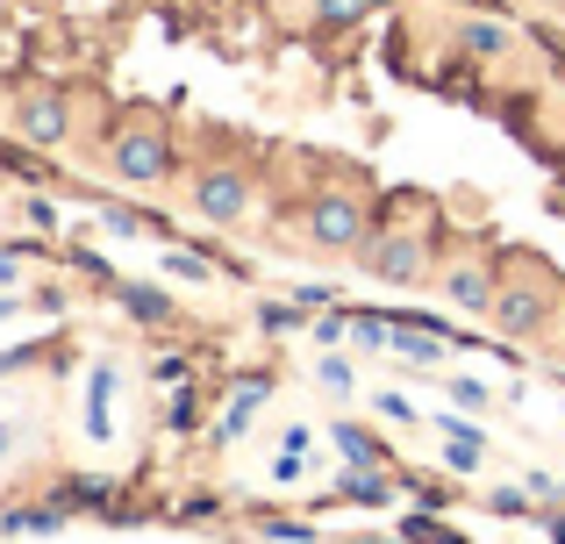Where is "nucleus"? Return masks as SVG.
<instances>
[{
	"label": "nucleus",
	"instance_id": "f257e3e1",
	"mask_svg": "<svg viewBox=\"0 0 565 544\" xmlns=\"http://www.w3.org/2000/svg\"><path fill=\"white\" fill-rule=\"evenodd\" d=\"M308 230H316V244H330V252H351V244L365 237V209L351 194H322L316 215H308Z\"/></svg>",
	"mask_w": 565,
	"mask_h": 544
},
{
	"label": "nucleus",
	"instance_id": "f03ea898",
	"mask_svg": "<svg viewBox=\"0 0 565 544\" xmlns=\"http://www.w3.org/2000/svg\"><path fill=\"white\" fill-rule=\"evenodd\" d=\"M115 172L122 180H158L166 172V137L158 129H122L115 137Z\"/></svg>",
	"mask_w": 565,
	"mask_h": 544
},
{
	"label": "nucleus",
	"instance_id": "7ed1b4c3",
	"mask_svg": "<svg viewBox=\"0 0 565 544\" xmlns=\"http://www.w3.org/2000/svg\"><path fill=\"white\" fill-rule=\"evenodd\" d=\"M193 209H201L207 223H236V215H244V180H236V172H207V180L193 186Z\"/></svg>",
	"mask_w": 565,
	"mask_h": 544
},
{
	"label": "nucleus",
	"instance_id": "20e7f679",
	"mask_svg": "<svg viewBox=\"0 0 565 544\" xmlns=\"http://www.w3.org/2000/svg\"><path fill=\"white\" fill-rule=\"evenodd\" d=\"M86 437L115 445V365H94V380H86Z\"/></svg>",
	"mask_w": 565,
	"mask_h": 544
},
{
	"label": "nucleus",
	"instance_id": "39448f33",
	"mask_svg": "<svg viewBox=\"0 0 565 544\" xmlns=\"http://www.w3.org/2000/svg\"><path fill=\"white\" fill-rule=\"evenodd\" d=\"M365 273H380V279H415L423 273V258H415V244L408 237H380V244H365Z\"/></svg>",
	"mask_w": 565,
	"mask_h": 544
},
{
	"label": "nucleus",
	"instance_id": "423d86ee",
	"mask_svg": "<svg viewBox=\"0 0 565 544\" xmlns=\"http://www.w3.org/2000/svg\"><path fill=\"white\" fill-rule=\"evenodd\" d=\"M22 137L29 143H57L65 137V100H29L22 108Z\"/></svg>",
	"mask_w": 565,
	"mask_h": 544
},
{
	"label": "nucleus",
	"instance_id": "0eeeda50",
	"mask_svg": "<svg viewBox=\"0 0 565 544\" xmlns=\"http://www.w3.org/2000/svg\"><path fill=\"white\" fill-rule=\"evenodd\" d=\"M444 287H451V301H458V308H494V279H487L480 266H458L451 279H444Z\"/></svg>",
	"mask_w": 565,
	"mask_h": 544
},
{
	"label": "nucleus",
	"instance_id": "6e6552de",
	"mask_svg": "<svg viewBox=\"0 0 565 544\" xmlns=\"http://www.w3.org/2000/svg\"><path fill=\"white\" fill-rule=\"evenodd\" d=\"M265 394H273V387H265V380H250V387H244V394L230 402V416H222V437H230V445H236V437L250 430V416L265 408Z\"/></svg>",
	"mask_w": 565,
	"mask_h": 544
},
{
	"label": "nucleus",
	"instance_id": "1a4fd4ad",
	"mask_svg": "<svg viewBox=\"0 0 565 544\" xmlns=\"http://www.w3.org/2000/svg\"><path fill=\"white\" fill-rule=\"evenodd\" d=\"M122 308H129L137 322H166V316H172V301H166L158 287H143V279H122Z\"/></svg>",
	"mask_w": 565,
	"mask_h": 544
},
{
	"label": "nucleus",
	"instance_id": "9d476101",
	"mask_svg": "<svg viewBox=\"0 0 565 544\" xmlns=\"http://www.w3.org/2000/svg\"><path fill=\"white\" fill-rule=\"evenodd\" d=\"M330 445L344 451V466H373V459H380V445L359 430V423H330Z\"/></svg>",
	"mask_w": 565,
	"mask_h": 544
},
{
	"label": "nucleus",
	"instance_id": "9b49d317",
	"mask_svg": "<svg viewBox=\"0 0 565 544\" xmlns=\"http://www.w3.org/2000/svg\"><path fill=\"white\" fill-rule=\"evenodd\" d=\"M494 322H501V330H530V322H537V301H530V294H501V301H494Z\"/></svg>",
	"mask_w": 565,
	"mask_h": 544
},
{
	"label": "nucleus",
	"instance_id": "f8f14e48",
	"mask_svg": "<svg viewBox=\"0 0 565 544\" xmlns=\"http://www.w3.org/2000/svg\"><path fill=\"white\" fill-rule=\"evenodd\" d=\"M394 351H401V359H415V365H437V359H444V337H423V330H394Z\"/></svg>",
	"mask_w": 565,
	"mask_h": 544
},
{
	"label": "nucleus",
	"instance_id": "ddd939ff",
	"mask_svg": "<svg viewBox=\"0 0 565 544\" xmlns=\"http://www.w3.org/2000/svg\"><path fill=\"white\" fill-rule=\"evenodd\" d=\"M316 380H322L330 394H351V387H359V380H351V359H322V365H316Z\"/></svg>",
	"mask_w": 565,
	"mask_h": 544
},
{
	"label": "nucleus",
	"instance_id": "4468645a",
	"mask_svg": "<svg viewBox=\"0 0 565 544\" xmlns=\"http://www.w3.org/2000/svg\"><path fill=\"white\" fill-rule=\"evenodd\" d=\"M316 8H322V22H359L373 0H316Z\"/></svg>",
	"mask_w": 565,
	"mask_h": 544
},
{
	"label": "nucleus",
	"instance_id": "2eb2a0df",
	"mask_svg": "<svg viewBox=\"0 0 565 544\" xmlns=\"http://www.w3.org/2000/svg\"><path fill=\"white\" fill-rule=\"evenodd\" d=\"M8 531H57V516H51V509H14Z\"/></svg>",
	"mask_w": 565,
	"mask_h": 544
},
{
	"label": "nucleus",
	"instance_id": "dca6fc26",
	"mask_svg": "<svg viewBox=\"0 0 565 544\" xmlns=\"http://www.w3.org/2000/svg\"><path fill=\"white\" fill-rule=\"evenodd\" d=\"M344 494H359V502H386V488L373 473H344Z\"/></svg>",
	"mask_w": 565,
	"mask_h": 544
},
{
	"label": "nucleus",
	"instance_id": "f3484780",
	"mask_svg": "<svg viewBox=\"0 0 565 544\" xmlns=\"http://www.w3.org/2000/svg\"><path fill=\"white\" fill-rule=\"evenodd\" d=\"M466 43H472V51H501V43H509V36H501L494 22H472V29H466Z\"/></svg>",
	"mask_w": 565,
	"mask_h": 544
},
{
	"label": "nucleus",
	"instance_id": "a211bd4d",
	"mask_svg": "<svg viewBox=\"0 0 565 544\" xmlns=\"http://www.w3.org/2000/svg\"><path fill=\"white\" fill-rule=\"evenodd\" d=\"M166 273L172 279H207V266H201V258H186V252H166Z\"/></svg>",
	"mask_w": 565,
	"mask_h": 544
},
{
	"label": "nucleus",
	"instance_id": "6ab92c4d",
	"mask_svg": "<svg viewBox=\"0 0 565 544\" xmlns=\"http://www.w3.org/2000/svg\"><path fill=\"white\" fill-rule=\"evenodd\" d=\"M451 402L458 408H487V387H480V380H451Z\"/></svg>",
	"mask_w": 565,
	"mask_h": 544
},
{
	"label": "nucleus",
	"instance_id": "aec40b11",
	"mask_svg": "<svg viewBox=\"0 0 565 544\" xmlns=\"http://www.w3.org/2000/svg\"><path fill=\"white\" fill-rule=\"evenodd\" d=\"M166 423H172V430H193V394L180 387V394H172V408H166Z\"/></svg>",
	"mask_w": 565,
	"mask_h": 544
},
{
	"label": "nucleus",
	"instance_id": "412c9836",
	"mask_svg": "<svg viewBox=\"0 0 565 544\" xmlns=\"http://www.w3.org/2000/svg\"><path fill=\"white\" fill-rule=\"evenodd\" d=\"M273 480H287V488H294V480H301V451H294V445H287V451H279V459H273Z\"/></svg>",
	"mask_w": 565,
	"mask_h": 544
},
{
	"label": "nucleus",
	"instance_id": "4be33fe9",
	"mask_svg": "<svg viewBox=\"0 0 565 544\" xmlns=\"http://www.w3.org/2000/svg\"><path fill=\"white\" fill-rule=\"evenodd\" d=\"M265 537H279V544H308L316 531H308V523H265Z\"/></svg>",
	"mask_w": 565,
	"mask_h": 544
},
{
	"label": "nucleus",
	"instance_id": "5701e85b",
	"mask_svg": "<svg viewBox=\"0 0 565 544\" xmlns=\"http://www.w3.org/2000/svg\"><path fill=\"white\" fill-rule=\"evenodd\" d=\"M523 509H530V494H515V488L494 494V516H523Z\"/></svg>",
	"mask_w": 565,
	"mask_h": 544
},
{
	"label": "nucleus",
	"instance_id": "b1692460",
	"mask_svg": "<svg viewBox=\"0 0 565 544\" xmlns=\"http://www.w3.org/2000/svg\"><path fill=\"white\" fill-rule=\"evenodd\" d=\"M265 330H301V308H265Z\"/></svg>",
	"mask_w": 565,
	"mask_h": 544
},
{
	"label": "nucleus",
	"instance_id": "393cba45",
	"mask_svg": "<svg viewBox=\"0 0 565 544\" xmlns=\"http://www.w3.org/2000/svg\"><path fill=\"white\" fill-rule=\"evenodd\" d=\"M14 279H22V258H14V252H0V287H14Z\"/></svg>",
	"mask_w": 565,
	"mask_h": 544
},
{
	"label": "nucleus",
	"instance_id": "a878e982",
	"mask_svg": "<svg viewBox=\"0 0 565 544\" xmlns=\"http://www.w3.org/2000/svg\"><path fill=\"white\" fill-rule=\"evenodd\" d=\"M8 451H14V423L0 416V459H8Z\"/></svg>",
	"mask_w": 565,
	"mask_h": 544
},
{
	"label": "nucleus",
	"instance_id": "bb28decb",
	"mask_svg": "<svg viewBox=\"0 0 565 544\" xmlns=\"http://www.w3.org/2000/svg\"><path fill=\"white\" fill-rule=\"evenodd\" d=\"M29 359V351H0V373H14V365H22Z\"/></svg>",
	"mask_w": 565,
	"mask_h": 544
},
{
	"label": "nucleus",
	"instance_id": "cd10ccee",
	"mask_svg": "<svg viewBox=\"0 0 565 544\" xmlns=\"http://www.w3.org/2000/svg\"><path fill=\"white\" fill-rule=\"evenodd\" d=\"M8 316H14V287H8V294H0V322H8Z\"/></svg>",
	"mask_w": 565,
	"mask_h": 544
},
{
	"label": "nucleus",
	"instance_id": "c85d7f7f",
	"mask_svg": "<svg viewBox=\"0 0 565 544\" xmlns=\"http://www.w3.org/2000/svg\"><path fill=\"white\" fill-rule=\"evenodd\" d=\"M552 544H565V516H558V523H552Z\"/></svg>",
	"mask_w": 565,
	"mask_h": 544
}]
</instances>
